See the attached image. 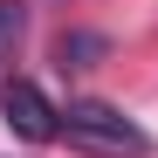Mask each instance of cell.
<instances>
[{
    "label": "cell",
    "mask_w": 158,
    "mask_h": 158,
    "mask_svg": "<svg viewBox=\"0 0 158 158\" xmlns=\"http://www.w3.org/2000/svg\"><path fill=\"white\" fill-rule=\"evenodd\" d=\"M62 138L76 151H89V158H151V131L131 124L117 103H103V96H69Z\"/></svg>",
    "instance_id": "cell-1"
},
{
    "label": "cell",
    "mask_w": 158,
    "mask_h": 158,
    "mask_svg": "<svg viewBox=\"0 0 158 158\" xmlns=\"http://www.w3.org/2000/svg\"><path fill=\"white\" fill-rule=\"evenodd\" d=\"M0 117H7V131H14V138H28V144L62 138V110L48 103L41 83H28V76H7V83H0Z\"/></svg>",
    "instance_id": "cell-2"
},
{
    "label": "cell",
    "mask_w": 158,
    "mask_h": 158,
    "mask_svg": "<svg viewBox=\"0 0 158 158\" xmlns=\"http://www.w3.org/2000/svg\"><path fill=\"white\" fill-rule=\"evenodd\" d=\"M103 48H110L103 35H83V28H76V35H62V41H55V55H62V69H96Z\"/></svg>",
    "instance_id": "cell-3"
},
{
    "label": "cell",
    "mask_w": 158,
    "mask_h": 158,
    "mask_svg": "<svg viewBox=\"0 0 158 158\" xmlns=\"http://www.w3.org/2000/svg\"><path fill=\"white\" fill-rule=\"evenodd\" d=\"M21 35H28V7H21V0H0V69L14 62Z\"/></svg>",
    "instance_id": "cell-4"
}]
</instances>
